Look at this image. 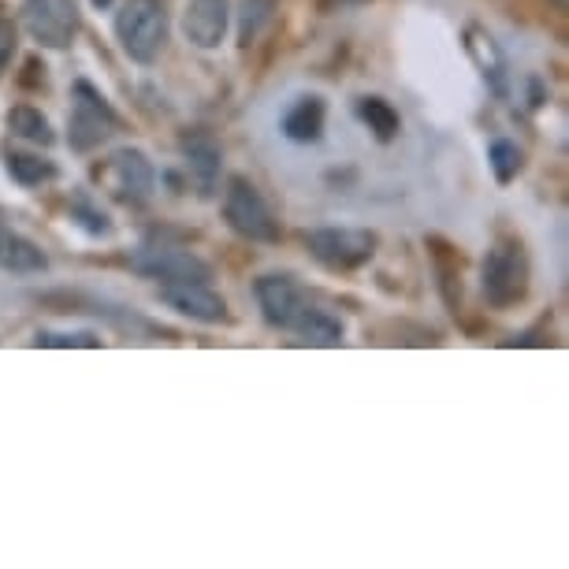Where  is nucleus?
Instances as JSON below:
<instances>
[{
	"instance_id": "nucleus-1",
	"label": "nucleus",
	"mask_w": 569,
	"mask_h": 569,
	"mask_svg": "<svg viewBox=\"0 0 569 569\" xmlns=\"http://www.w3.org/2000/svg\"><path fill=\"white\" fill-rule=\"evenodd\" d=\"M116 38L134 63H153L168 45L165 0H126L116 15Z\"/></svg>"
},
{
	"instance_id": "nucleus-2",
	"label": "nucleus",
	"mask_w": 569,
	"mask_h": 569,
	"mask_svg": "<svg viewBox=\"0 0 569 569\" xmlns=\"http://www.w3.org/2000/svg\"><path fill=\"white\" fill-rule=\"evenodd\" d=\"M223 220L231 231H239L250 242H279V220L261 197V190L250 183L246 175H231L228 190H223Z\"/></svg>"
},
{
	"instance_id": "nucleus-3",
	"label": "nucleus",
	"mask_w": 569,
	"mask_h": 569,
	"mask_svg": "<svg viewBox=\"0 0 569 569\" xmlns=\"http://www.w3.org/2000/svg\"><path fill=\"white\" fill-rule=\"evenodd\" d=\"M120 131V116L112 112V105L105 101V94L97 86H89L86 78L75 83V108L68 120V142L75 153L97 149L105 138Z\"/></svg>"
},
{
	"instance_id": "nucleus-4",
	"label": "nucleus",
	"mask_w": 569,
	"mask_h": 569,
	"mask_svg": "<svg viewBox=\"0 0 569 569\" xmlns=\"http://www.w3.org/2000/svg\"><path fill=\"white\" fill-rule=\"evenodd\" d=\"M529 291V261L521 242H499L484 257V298L495 310H510Z\"/></svg>"
},
{
	"instance_id": "nucleus-5",
	"label": "nucleus",
	"mask_w": 569,
	"mask_h": 569,
	"mask_svg": "<svg viewBox=\"0 0 569 569\" xmlns=\"http://www.w3.org/2000/svg\"><path fill=\"white\" fill-rule=\"evenodd\" d=\"M305 246H310L320 265L336 268V273H350V268H361L365 261H373L376 234L358 228H320L305 234Z\"/></svg>"
},
{
	"instance_id": "nucleus-6",
	"label": "nucleus",
	"mask_w": 569,
	"mask_h": 569,
	"mask_svg": "<svg viewBox=\"0 0 569 569\" xmlns=\"http://www.w3.org/2000/svg\"><path fill=\"white\" fill-rule=\"evenodd\" d=\"M23 26L45 49H68L78 34L75 0H23Z\"/></svg>"
},
{
	"instance_id": "nucleus-7",
	"label": "nucleus",
	"mask_w": 569,
	"mask_h": 569,
	"mask_svg": "<svg viewBox=\"0 0 569 569\" xmlns=\"http://www.w3.org/2000/svg\"><path fill=\"white\" fill-rule=\"evenodd\" d=\"M131 268L160 283H175V279H197V283H209L213 268L205 265L197 253L179 250V246H146L142 253L131 257Z\"/></svg>"
},
{
	"instance_id": "nucleus-8",
	"label": "nucleus",
	"mask_w": 569,
	"mask_h": 569,
	"mask_svg": "<svg viewBox=\"0 0 569 569\" xmlns=\"http://www.w3.org/2000/svg\"><path fill=\"white\" fill-rule=\"evenodd\" d=\"M112 194L126 205H146L153 197V186H157V171H153L149 157L142 149H120L112 153L105 171Z\"/></svg>"
},
{
	"instance_id": "nucleus-9",
	"label": "nucleus",
	"mask_w": 569,
	"mask_h": 569,
	"mask_svg": "<svg viewBox=\"0 0 569 569\" xmlns=\"http://www.w3.org/2000/svg\"><path fill=\"white\" fill-rule=\"evenodd\" d=\"M160 302L171 305L175 313L190 316V320H202V324L228 320V302H223V298L216 294L209 283H197V279L160 283Z\"/></svg>"
},
{
	"instance_id": "nucleus-10",
	"label": "nucleus",
	"mask_w": 569,
	"mask_h": 569,
	"mask_svg": "<svg viewBox=\"0 0 569 569\" xmlns=\"http://www.w3.org/2000/svg\"><path fill=\"white\" fill-rule=\"evenodd\" d=\"M179 153H183L186 171H190V179H194L197 194L213 197L216 186H220V165H223L220 142H216L209 131H190L179 138Z\"/></svg>"
},
{
	"instance_id": "nucleus-11",
	"label": "nucleus",
	"mask_w": 569,
	"mask_h": 569,
	"mask_svg": "<svg viewBox=\"0 0 569 569\" xmlns=\"http://www.w3.org/2000/svg\"><path fill=\"white\" fill-rule=\"evenodd\" d=\"M231 4L228 0H190L183 12V34L197 49H216L228 34Z\"/></svg>"
},
{
	"instance_id": "nucleus-12",
	"label": "nucleus",
	"mask_w": 569,
	"mask_h": 569,
	"mask_svg": "<svg viewBox=\"0 0 569 569\" xmlns=\"http://www.w3.org/2000/svg\"><path fill=\"white\" fill-rule=\"evenodd\" d=\"M253 294H257V305H261V313H265V320L276 324V328H291L298 310L305 305L302 287H298L291 276H276V273L261 276Z\"/></svg>"
},
{
	"instance_id": "nucleus-13",
	"label": "nucleus",
	"mask_w": 569,
	"mask_h": 569,
	"mask_svg": "<svg viewBox=\"0 0 569 569\" xmlns=\"http://www.w3.org/2000/svg\"><path fill=\"white\" fill-rule=\"evenodd\" d=\"M0 268H4V273L34 276V273H45V268H49V257H45L26 234L12 231L8 223H0Z\"/></svg>"
},
{
	"instance_id": "nucleus-14",
	"label": "nucleus",
	"mask_w": 569,
	"mask_h": 569,
	"mask_svg": "<svg viewBox=\"0 0 569 569\" xmlns=\"http://www.w3.org/2000/svg\"><path fill=\"white\" fill-rule=\"evenodd\" d=\"M291 328L298 331V339L310 342V347H339L342 336H347L339 316L320 310V305H302L298 316L291 320Z\"/></svg>"
},
{
	"instance_id": "nucleus-15",
	"label": "nucleus",
	"mask_w": 569,
	"mask_h": 569,
	"mask_svg": "<svg viewBox=\"0 0 569 569\" xmlns=\"http://www.w3.org/2000/svg\"><path fill=\"white\" fill-rule=\"evenodd\" d=\"M283 134L291 142H302V146H310V142L320 138L324 134V101L320 97H298L283 116Z\"/></svg>"
},
{
	"instance_id": "nucleus-16",
	"label": "nucleus",
	"mask_w": 569,
	"mask_h": 569,
	"mask_svg": "<svg viewBox=\"0 0 569 569\" xmlns=\"http://www.w3.org/2000/svg\"><path fill=\"white\" fill-rule=\"evenodd\" d=\"M358 116L365 120V126L376 134L379 142H391L395 134H399V126H402L399 112H395V108L387 105L384 97H361V101H358Z\"/></svg>"
},
{
	"instance_id": "nucleus-17",
	"label": "nucleus",
	"mask_w": 569,
	"mask_h": 569,
	"mask_svg": "<svg viewBox=\"0 0 569 569\" xmlns=\"http://www.w3.org/2000/svg\"><path fill=\"white\" fill-rule=\"evenodd\" d=\"M8 126H12V134H20V138H26V142L52 146V126L38 108H31V105L12 108V112H8Z\"/></svg>"
},
{
	"instance_id": "nucleus-18",
	"label": "nucleus",
	"mask_w": 569,
	"mask_h": 569,
	"mask_svg": "<svg viewBox=\"0 0 569 569\" xmlns=\"http://www.w3.org/2000/svg\"><path fill=\"white\" fill-rule=\"evenodd\" d=\"M4 160H8L12 179L15 183H23V186H41V183H49V179L57 175V168H52L49 160L31 157V153H8Z\"/></svg>"
},
{
	"instance_id": "nucleus-19",
	"label": "nucleus",
	"mask_w": 569,
	"mask_h": 569,
	"mask_svg": "<svg viewBox=\"0 0 569 569\" xmlns=\"http://www.w3.org/2000/svg\"><path fill=\"white\" fill-rule=\"evenodd\" d=\"M279 0H242L239 4V38L242 45H250L261 34V26L273 20Z\"/></svg>"
},
{
	"instance_id": "nucleus-20",
	"label": "nucleus",
	"mask_w": 569,
	"mask_h": 569,
	"mask_svg": "<svg viewBox=\"0 0 569 569\" xmlns=\"http://www.w3.org/2000/svg\"><path fill=\"white\" fill-rule=\"evenodd\" d=\"M71 220L78 223V228H86L89 234H108L112 231V220L97 209V202L86 194V190H78L75 197H71Z\"/></svg>"
},
{
	"instance_id": "nucleus-21",
	"label": "nucleus",
	"mask_w": 569,
	"mask_h": 569,
	"mask_svg": "<svg viewBox=\"0 0 569 569\" xmlns=\"http://www.w3.org/2000/svg\"><path fill=\"white\" fill-rule=\"evenodd\" d=\"M521 165H525V157H521V149L513 146V142H506V138L492 142V171L499 183H510V179L521 171Z\"/></svg>"
},
{
	"instance_id": "nucleus-22",
	"label": "nucleus",
	"mask_w": 569,
	"mask_h": 569,
	"mask_svg": "<svg viewBox=\"0 0 569 569\" xmlns=\"http://www.w3.org/2000/svg\"><path fill=\"white\" fill-rule=\"evenodd\" d=\"M38 347H101L94 331H71V336H57V331H38Z\"/></svg>"
},
{
	"instance_id": "nucleus-23",
	"label": "nucleus",
	"mask_w": 569,
	"mask_h": 569,
	"mask_svg": "<svg viewBox=\"0 0 569 569\" xmlns=\"http://www.w3.org/2000/svg\"><path fill=\"white\" fill-rule=\"evenodd\" d=\"M12 57H15V26L8 20H0V75H4Z\"/></svg>"
},
{
	"instance_id": "nucleus-24",
	"label": "nucleus",
	"mask_w": 569,
	"mask_h": 569,
	"mask_svg": "<svg viewBox=\"0 0 569 569\" xmlns=\"http://www.w3.org/2000/svg\"><path fill=\"white\" fill-rule=\"evenodd\" d=\"M336 4H365V0H336Z\"/></svg>"
},
{
	"instance_id": "nucleus-25",
	"label": "nucleus",
	"mask_w": 569,
	"mask_h": 569,
	"mask_svg": "<svg viewBox=\"0 0 569 569\" xmlns=\"http://www.w3.org/2000/svg\"><path fill=\"white\" fill-rule=\"evenodd\" d=\"M108 4H112V0H94V8H108Z\"/></svg>"
}]
</instances>
